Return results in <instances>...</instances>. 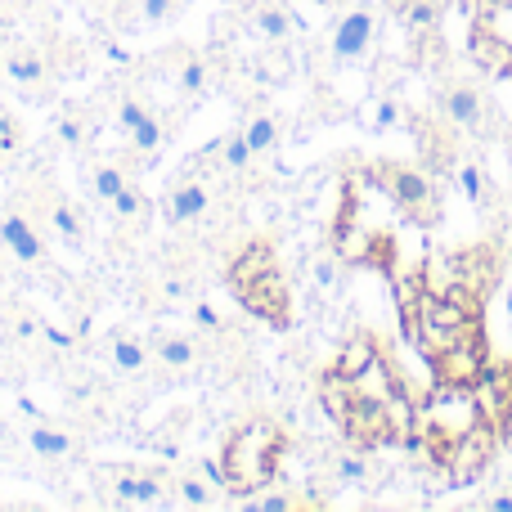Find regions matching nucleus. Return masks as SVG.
<instances>
[{"label": "nucleus", "mask_w": 512, "mask_h": 512, "mask_svg": "<svg viewBox=\"0 0 512 512\" xmlns=\"http://www.w3.org/2000/svg\"><path fill=\"white\" fill-rule=\"evenodd\" d=\"M95 441L86 427L63 418L59 409H41L27 396L14 400V418H9V454H23V468L41 472V477H72L86 472L95 459Z\"/></svg>", "instance_id": "nucleus-1"}, {"label": "nucleus", "mask_w": 512, "mask_h": 512, "mask_svg": "<svg viewBox=\"0 0 512 512\" xmlns=\"http://www.w3.org/2000/svg\"><path fill=\"white\" fill-rule=\"evenodd\" d=\"M9 189L27 203V212L36 216V225H41L45 234H50L54 248H63L68 256L95 252V212H90V203L77 194V189H68L59 176H54L50 162H27V167H18L14 180H9Z\"/></svg>", "instance_id": "nucleus-2"}, {"label": "nucleus", "mask_w": 512, "mask_h": 512, "mask_svg": "<svg viewBox=\"0 0 512 512\" xmlns=\"http://www.w3.org/2000/svg\"><path fill=\"white\" fill-rule=\"evenodd\" d=\"M221 283L230 288V297L239 301L243 315L261 319L274 333H288L292 328V288L288 274L279 265V252H274L270 239H243L239 248L221 261Z\"/></svg>", "instance_id": "nucleus-3"}, {"label": "nucleus", "mask_w": 512, "mask_h": 512, "mask_svg": "<svg viewBox=\"0 0 512 512\" xmlns=\"http://www.w3.org/2000/svg\"><path fill=\"white\" fill-rule=\"evenodd\" d=\"M292 450V436L279 418L270 414H248L221 436V450H216V463H221V481L230 490V499L256 495V490L274 486L283 472V459Z\"/></svg>", "instance_id": "nucleus-4"}, {"label": "nucleus", "mask_w": 512, "mask_h": 512, "mask_svg": "<svg viewBox=\"0 0 512 512\" xmlns=\"http://www.w3.org/2000/svg\"><path fill=\"white\" fill-rule=\"evenodd\" d=\"M140 72L153 90H167V99L185 104L194 113L198 104L230 86V59L216 54L212 45H194V41H171L162 50L140 54Z\"/></svg>", "instance_id": "nucleus-5"}, {"label": "nucleus", "mask_w": 512, "mask_h": 512, "mask_svg": "<svg viewBox=\"0 0 512 512\" xmlns=\"http://www.w3.org/2000/svg\"><path fill=\"white\" fill-rule=\"evenodd\" d=\"M50 378H54V400H59L63 418L86 427L90 436H104L117 427V418H122V409H126V396L104 373L99 360H90L86 351H72V355H63V360H54Z\"/></svg>", "instance_id": "nucleus-6"}, {"label": "nucleus", "mask_w": 512, "mask_h": 512, "mask_svg": "<svg viewBox=\"0 0 512 512\" xmlns=\"http://www.w3.org/2000/svg\"><path fill=\"white\" fill-rule=\"evenodd\" d=\"M239 194H243L239 185H230V180L216 176L203 162L185 158L167 176V185H162V194H158V221L167 225L171 234H203L207 225H216L230 212Z\"/></svg>", "instance_id": "nucleus-7"}, {"label": "nucleus", "mask_w": 512, "mask_h": 512, "mask_svg": "<svg viewBox=\"0 0 512 512\" xmlns=\"http://www.w3.org/2000/svg\"><path fill=\"white\" fill-rule=\"evenodd\" d=\"M54 14L45 9L41 23H32L27 32H18L14 41L0 50V90L18 95L23 104L32 108H54L63 99V77H59V63H54Z\"/></svg>", "instance_id": "nucleus-8"}, {"label": "nucleus", "mask_w": 512, "mask_h": 512, "mask_svg": "<svg viewBox=\"0 0 512 512\" xmlns=\"http://www.w3.org/2000/svg\"><path fill=\"white\" fill-rule=\"evenodd\" d=\"M81 351L90 360L104 364V373L122 387L126 405H144L153 391H162V378H158V360H153V342H149V328L140 324H108L99 333L86 337Z\"/></svg>", "instance_id": "nucleus-9"}, {"label": "nucleus", "mask_w": 512, "mask_h": 512, "mask_svg": "<svg viewBox=\"0 0 512 512\" xmlns=\"http://www.w3.org/2000/svg\"><path fill=\"white\" fill-rule=\"evenodd\" d=\"M207 292V274H203V256L194 248H176L167 256L149 265V270L135 274V288H131V301L144 319H167V315H180L194 297Z\"/></svg>", "instance_id": "nucleus-10"}, {"label": "nucleus", "mask_w": 512, "mask_h": 512, "mask_svg": "<svg viewBox=\"0 0 512 512\" xmlns=\"http://www.w3.org/2000/svg\"><path fill=\"white\" fill-rule=\"evenodd\" d=\"M149 342H153L162 387H189V382L216 378V373L230 369V355H234L225 346H216L212 337H203L198 328H189L185 319L180 324H153Z\"/></svg>", "instance_id": "nucleus-11"}, {"label": "nucleus", "mask_w": 512, "mask_h": 512, "mask_svg": "<svg viewBox=\"0 0 512 512\" xmlns=\"http://www.w3.org/2000/svg\"><path fill=\"white\" fill-rule=\"evenodd\" d=\"M176 459H90L86 481L95 490V504L104 508H167V486Z\"/></svg>", "instance_id": "nucleus-12"}, {"label": "nucleus", "mask_w": 512, "mask_h": 512, "mask_svg": "<svg viewBox=\"0 0 512 512\" xmlns=\"http://www.w3.org/2000/svg\"><path fill=\"white\" fill-rule=\"evenodd\" d=\"M405 337L418 346L423 360H436V355H445L450 346L486 342V324H481V315H468V310L454 306V301L423 292V301H418V310H414V324L405 328Z\"/></svg>", "instance_id": "nucleus-13"}, {"label": "nucleus", "mask_w": 512, "mask_h": 512, "mask_svg": "<svg viewBox=\"0 0 512 512\" xmlns=\"http://www.w3.org/2000/svg\"><path fill=\"white\" fill-rule=\"evenodd\" d=\"M45 324H50V315H45L18 283H9V288L0 292V351L14 364H36L41 373L54 369L50 342H45Z\"/></svg>", "instance_id": "nucleus-14"}, {"label": "nucleus", "mask_w": 512, "mask_h": 512, "mask_svg": "<svg viewBox=\"0 0 512 512\" xmlns=\"http://www.w3.org/2000/svg\"><path fill=\"white\" fill-rule=\"evenodd\" d=\"M104 131H108L104 90L95 86L90 95H63L50 117V149L59 153V158L81 162L86 153H95L99 144H104Z\"/></svg>", "instance_id": "nucleus-15"}, {"label": "nucleus", "mask_w": 512, "mask_h": 512, "mask_svg": "<svg viewBox=\"0 0 512 512\" xmlns=\"http://www.w3.org/2000/svg\"><path fill=\"white\" fill-rule=\"evenodd\" d=\"M364 180L373 189H382L396 203V212L418 230H432L441 221V194L427 180V171L409 167V162H373V167H364Z\"/></svg>", "instance_id": "nucleus-16"}, {"label": "nucleus", "mask_w": 512, "mask_h": 512, "mask_svg": "<svg viewBox=\"0 0 512 512\" xmlns=\"http://www.w3.org/2000/svg\"><path fill=\"white\" fill-rule=\"evenodd\" d=\"M77 167H81V171H77V185H81L77 194L86 198L90 212H99V216L108 212V203H113V198L122 194V189L131 185V180H140V176H144L140 162H135L131 153L122 149V144H108V149L99 144V149H95V153H86V158H81Z\"/></svg>", "instance_id": "nucleus-17"}, {"label": "nucleus", "mask_w": 512, "mask_h": 512, "mask_svg": "<svg viewBox=\"0 0 512 512\" xmlns=\"http://www.w3.org/2000/svg\"><path fill=\"white\" fill-rule=\"evenodd\" d=\"M221 32L230 41H261V45H292L301 36V18L283 0H239L234 14L221 18Z\"/></svg>", "instance_id": "nucleus-18"}, {"label": "nucleus", "mask_w": 512, "mask_h": 512, "mask_svg": "<svg viewBox=\"0 0 512 512\" xmlns=\"http://www.w3.org/2000/svg\"><path fill=\"white\" fill-rule=\"evenodd\" d=\"M185 117H189V108L185 104H176V99H153L149 104V113L140 117V122L131 126L126 135H117V144H122L126 153H131L135 162H140V171H149L153 162H162V153L176 144V135H180V126H185Z\"/></svg>", "instance_id": "nucleus-19"}, {"label": "nucleus", "mask_w": 512, "mask_h": 512, "mask_svg": "<svg viewBox=\"0 0 512 512\" xmlns=\"http://www.w3.org/2000/svg\"><path fill=\"white\" fill-rule=\"evenodd\" d=\"M104 221H108V234H113V239H108L113 256H126L131 248H140V239H149L153 221H158V198H153L140 180H131V185L108 203Z\"/></svg>", "instance_id": "nucleus-20"}, {"label": "nucleus", "mask_w": 512, "mask_h": 512, "mask_svg": "<svg viewBox=\"0 0 512 512\" xmlns=\"http://www.w3.org/2000/svg\"><path fill=\"white\" fill-rule=\"evenodd\" d=\"M230 504V490L221 481V463L216 459H180L171 468V486H167V508H221Z\"/></svg>", "instance_id": "nucleus-21"}, {"label": "nucleus", "mask_w": 512, "mask_h": 512, "mask_svg": "<svg viewBox=\"0 0 512 512\" xmlns=\"http://www.w3.org/2000/svg\"><path fill=\"white\" fill-rule=\"evenodd\" d=\"M495 454H499V427L481 418V423H472L468 432H463L459 441L450 445V463H445V486H454V490L477 486V481L486 477V468L495 463Z\"/></svg>", "instance_id": "nucleus-22"}, {"label": "nucleus", "mask_w": 512, "mask_h": 512, "mask_svg": "<svg viewBox=\"0 0 512 512\" xmlns=\"http://www.w3.org/2000/svg\"><path fill=\"white\" fill-rule=\"evenodd\" d=\"M373 41H378V18H373V9L360 5L337 18L333 36H328V59L337 63V72L364 68V59L373 54Z\"/></svg>", "instance_id": "nucleus-23"}, {"label": "nucleus", "mask_w": 512, "mask_h": 512, "mask_svg": "<svg viewBox=\"0 0 512 512\" xmlns=\"http://www.w3.org/2000/svg\"><path fill=\"white\" fill-rule=\"evenodd\" d=\"M81 36H86V45H90V59H95L104 72H135L140 68V54L131 50V36L117 32L104 14H90Z\"/></svg>", "instance_id": "nucleus-24"}, {"label": "nucleus", "mask_w": 512, "mask_h": 512, "mask_svg": "<svg viewBox=\"0 0 512 512\" xmlns=\"http://www.w3.org/2000/svg\"><path fill=\"white\" fill-rule=\"evenodd\" d=\"M180 319H185L189 328H198L203 337H212L216 346H225V351H239V346H243V333H239V319H234V310H225L221 301H212L207 292L189 301V306L180 310Z\"/></svg>", "instance_id": "nucleus-25"}, {"label": "nucleus", "mask_w": 512, "mask_h": 512, "mask_svg": "<svg viewBox=\"0 0 512 512\" xmlns=\"http://www.w3.org/2000/svg\"><path fill=\"white\" fill-rule=\"evenodd\" d=\"M432 364V382H445V387H477L481 373L490 364L486 342H472V346H450L445 355H436Z\"/></svg>", "instance_id": "nucleus-26"}, {"label": "nucleus", "mask_w": 512, "mask_h": 512, "mask_svg": "<svg viewBox=\"0 0 512 512\" xmlns=\"http://www.w3.org/2000/svg\"><path fill=\"white\" fill-rule=\"evenodd\" d=\"M27 153H32L27 117L18 113V104L9 99V90H0V171L27 167Z\"/></svg>", "instance_id": "nucleus-27"}, {"label": "nucleus", "mask_w": 512, "mask_h": 512, "mask_svg": "<svg viewBox=\"0 0 512 512\" xmlns=\"http://www.w3.org/2000/svg\"><path fill=\"white\" fill-rule=\"evenodd\" d=\"M441 113H445V122L459 126V131L481 135V126H486V95H481L477 86H450L441 95Z\"/></svg>", "instance_id": "nucleus-28"}, {"label": "nucleus", "mask_w": 512, "mask_h": 512, "mask_svg": "<svg viewBox=\"0 0 512 512\" xmlns=\"http://www.w3.org/2000/svg\"><path fill=\"white\" fill-rule=\"evenodd\" d=\"M239 131H243V140H248V149H252V158L261 162V158H274L279 153V144H283V117L274 113V108H252L248 117L239 122Z\"/></svg>", "instance_id": "nucleus-29"}, {"label": "nucleus", "mask_w": 512, "mask_h": 512, "mask_svg": "<svg viewBox=\"0 0 512 512\" xmlns=\"http://www.w3.org/2000/svg\"><path fill=\"white\" fill-rule=\"evenodd\" d=\"M328 477H333L337 490H364V486H373V459H369V450H355V445H346L342 454H333V459H328Z\"/></svg>", "instance_id": "nucleus-30"}, {"label": "nucleus", "mask_w": 512, "mask_h": 512, "mask_svg": "<svg viewBox=\"0 0 512 512\" xmlns=\"http://www.w3.org/2000/svg\"><path fill=\"white\" fill-rule=\"evenodd\" d=\"M459 265H463V283L481 297H490V288L499 283V252L490 243H477V248L459 252Z\"/></svg>", "instance_id": "nucleus-31"}, {"label": "nucleus", "mask_w": 512, "mask_h": 512, "mask_svg": "<svg viewBox=\"0 0 512 512\" xmlns=\"http://www.w3.org/2000/svg\"><path fill=\"white\" fill-rule=\"evenodd\" d=\"M472 63H477L481 72H495V77H504L512 72V45L504 36H495L486 23H477V32H472Z\"/></svg>", "instance_id": "nucleus-32"}, {"label": "nucleus", "mask_w": 512, "mask_h": 512, "mask_svg": "<svg viewBox=\"0 0 512 512\" xmlns=\"http://www.w3.org/2000/svg\"><path fill=\"white\" fill-rule=\"evenodd\" d=\"M423 270V288L432 297H445L450 288L463 283V265H459V252H427V261L418 265Z\"/></svg>", "instance_id": "nucleus-33"}, {"label": "nucleus", "mask_w": 512, "mask_h": 512, "mask_svg": "<svg viewBox=\"0 0 512 512\" xmlns=\"http://www.w3.org/2000/svg\"><path fill=\"white\" fill-rule=\"evenodd\" d=\"M243 508L252 512H297V508H324V499L319 495H297V490H279V486H265L256 490V495L239 499Z\"/></svg>", "instance_id": "nucleus-34"}, {"label": "nucleus", "mask_w": 512, "mask_h": 512, "mask_svg": "<svg viewBox=\"0 0 512 512\" xmlns=\"http://www.w3.org/2000/svg\"><path fill=\"white\" fill-rule=\"evenodd\" d=\"M391 279V292H396V310H400V328L414 324V310L418 301H423V270H405V265H396V270L387 274Z\"/></svg>", "instance_id": "nucleus-35"}, {"label": "nucleus", "mask_w": 512, "mask_h": 512, "mask_svg": "<svg viewBox=\"0 0 512 512\" xmlns=\"http://www.w3.org/2000/svg\"><path fill=\"white\" fill-rule=\"evenodd\" d=\"M185 427H189V409H180V414H171L167 423L158 427V432L149 436V454L153 459H176V450H180V436H185Z\"/></svg>", "instance_id": "nucleus-36"}, {"label": "nucleus", "mask_w": 512, "mask_h": 512, "mask_svg": "<svg viewBox=\"0 0 512 512\" xmlns=\"http://www.w3.org/2000/svg\"><path fill=\"white\" fill-rule=\"evenodd\" d=\"M436 23H441V0H405L400 5V27L409 36H427Z\"/></svg>", "instance_id": "nucleus-37"}, {"label": "nucleus", "mask_w": 512, "mask_h": 512, "mask_svg": "<svg viewBox=\"0 0 512 512\" xmlns=\"http://www.w3.org/2000/svg\"><path fill=\"white\" fill-rule=\"evenodd\" d=\"M364 126H369L373 135H387L400 126V104L396 95H373V104L364 108Z\"/></svg>", "instance_id": "nucleus-38"}, {"label": "nucleus", "mask_w": 512, "mask_h": 512, "mask_svg": "<svg viewBox=\"0 0 512 512\" xmlns=\"http://www.w3.org/2000/svg\"><path fill=\"white\" fill-rule=\"evenodd\" d=\"M342 270H346V261L333 248L319 256V261H315V288H319V297H337V288H342Z\"/></svg>", "instance_id": "nucleus-39"}, {"label": "nucleus", "mask_w": 512, "mask_h": 512, "mask_svg": "<svg viewBox=\"0 0 512 512\" xmlns=\"http://www.w3.org/2000/svg\"><path fill=\"white\" fill-rule=\"evenodd\" d=\"M459 189L468 194V203H486V180H481V167H472V162H459Z\"/></svg>", "instance_id": "nucleus-40"}, {"label": "nucleus", "mask_w": 512, "mask_h": 512, "mask_svg": "<svg viewBox=\"0 0 512 512\" xmlns=\"http://www.w3.org/2000/svg\"><path fill=\"white\" fill-rule=\"evenodd\" d=\"M481 508H486V512H512V495H490Z\"/></svg>", "instance_id": "nucleus-41"}, {"label": "nucleus", "mask_w": 512, "mask_h": 512, "mask_svg": "<svg viewBox=\"0 0 512 512\" xmlns=\"http://www.w3.org/2000/svg\"><path fill=\"white\" fill-rule=\"evenodd\" d=\"M9 283H14V274H9V265H5V261H0V292H5V288H9Z\"/></svg>", "instance_id": "nucleus-42"}, {"label": "nucleus", "mask_w": 512, "mask_h": 512, "mask_svg": "<svg viewBox=\"0 0 512 512\" xmlns=\"http://www.w3.org/2000/svg\"><path fill=\"white\" fill-rule=\"evenodd\" d=\"M508 265H512V239H508Z\"/></svg>", "instance_id": "nucleus-43"}, {"label": "nucleus", "mask_w": 512, "mask_h": 512, "mask_svg": "<svg viewBox=\"0 0 512 512\" xmlns=\"http://www.w3.org/2000/svg\"><path fill=\"white\" fill-rule=\"evenodd\" d=\"M508 315H512V292H508Z\"/></svg>", "instance_id": "nucleus-44"}, {"label": "nucleus", "mask_w": 512, "mask_h": 512, "mask_svg": "<svg viewBox=\"0 0 512 512\" xmlns=\"http://www.w3.org/2000/svg\"><path fill=\"white\" fill-rule=\"evenodd\" d=\"M396 5H405V0H396Z\"/></svg>", "instance_id": "nucleus-45"}]
</instances>
